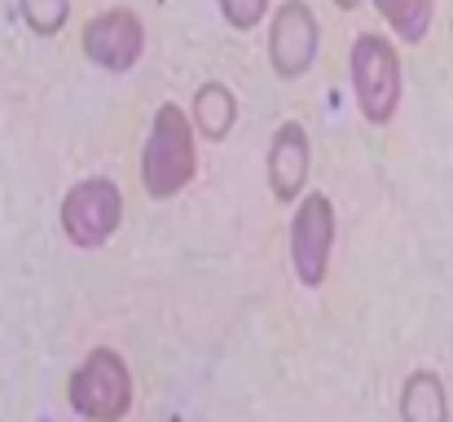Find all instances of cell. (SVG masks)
Here are the masks:
<instances>
[{
	"label": "cell",
	"mask_w": 453,
	"mask_h": 422,
	"mask_svg": "<svg viewBox=\"0 0 453 422\" xmlns=\"http://www.w3.org/2000/svg\"><path fill=\"white\" fill-rule=\"evenodd\" d=\"M194 115H185L176 102H163L150 119V133L142 145V189L154 203H167L189 189L198 172V141Z\"/></svg>",
	"instance_id": "6da1fadb"
},
{
	"label": "cell",
	"mask_w": 453,
	"mask_h": 422,
	"mask_svg": "<svg viewBox=\"0 0 453 422\" xmlns=\"http://www.w3.org/2000/svg\"><path fill=\"white\" fill-rule=\"evenodd\" d=\"M348 80H352L361 119L374 128H388L396 119L401 93H405V66H401L396 44L379 31H361L348 49Z\"/></svg>",
	"instance_id": "7a4b0ae2"
},
{
	"label": "cell",
	"mask_w": 453,
	"mask_h": 422,
	"mask_svg": "<svg viewBox=\"0 0 453 422\" xmlns=\"http://www.w3.org/2000/svg\"><path fill=\"white\" fill-rule=\"evenodd\" d=\"M66 401L84 422H124L133 410V370L124 352L115 348H93L66 383Z\"/></svg>",
	"instance_id": "3957f363"
},
{
	"label": "cell",
	"mask_w": 453,
	"mask_h": 422,
	"mask_svg": "<svg viewBox=\"0 0 453 422\" xmlns=\"http://www.w3.org/2000/svg\"><path fill=\"white\" fill-rule=\"evenodd\" d=\"M58 220H62V234H66L71 247L97 251V247H106V242L119 234V225H124V189H119L111 176H80V180L66 189Z\"/></svg>",
	"instance_id": "277c9868"
},
{
	"label": "cell",
	"mask_w": 453,
	"mask_h": 422,
	"mask_svg": "<svg viewBox=\"0 0 453 422\" xmlns=\"http://www.w3.org/2000/svg\"><path fill=\"white\" fill-rule=\"evenodd\" d=\"M334 238H339V216H334L330 194H303L291 216V269H296L300 286L317 290L330 278Z\"/></svg>",
	"instance_id": "5b68a950"
},
{
	"label": "cell",
	"mask_w": 453,
	"mask_h": 422,
	"mask_svg": "<svg viewBox=\"0 0 453 422\" xmlns=\"http://www.w3.org/2000/svg\"><path fill=\"white\" fill-rule=\"evenodd\" d=\"M80 49L84 58L106 71V75H128L142 58H146V22L137 9L128 4H115V9H102L84 22L80 31Z\"/></svg>",
	"instance_id": "8992f818"
},
{
	"label": "cell",
	"mask_w": 453,
	"mask_h": 422,
	"mask_svg": "<svg viewBox=\"0 0 453 422\" xmlns=\"http://www.w3.org/2000/svg\"><path fill=\"white\" fill-rule=\"evenodd\" d=\"M321 49V27L308 0H282L273 22H269V66L278 80H303L317 62Z\"/></svg>",
	"instance_id": "52a82bcc"
},
{
	"label": "cell",
	"mask_w": 453,
	"mask_h": 422,
	"mask_svg": "<svg viewBox=\"0 0 453 422\" xmlns=\"http://www.w3.org/2000/svg\"><path fill=\"white\" fill-rule=\"evenodd\" d=\"M308 167H312V141L308 128L300 119H282L278 133L269 141V158H265V172H269V189L278 203H296L308 185Z\"/></svg>",
	"instance_id": "ba28073f"
},
{
	"label": "cell",
	"mask_w": 453,
	"mask_h": 422,
	"mask_svg": "<svg viewBox=\"0 0 453 422\" xmlns=\"http://www.w3.org/2000/svg\"><path fill=\"white\" fill-rule=\"evenodd\" d=\"M401 422H449V392L436 370H410L396 392Z\"/></svg>",
	"instance_id": "9c48e42d"
},
{
	"label": "cell",
	"mask_w": 453,
	"mask_h": 422,
	"mask_svg": "<svg viewBox=\"0 0 453 422\" xmlns=\"http://www.w3.org/2000/svg\"><path fill=\"white\" fill-rule=\"evenodd\" d=\"M189 115H194V128L207 141H225L238 124V97L225 80H207L194 88V102H189Z\"/></svg>",
	"instance_id": "30bf717a"
},
{
	"label": "cell",
	"mask_w": 453,
	"mask_h": 422,
	"mask_svg": "<svg viewBox=\"0 0 453 422\" xmlns=\"http://www.w3.org/2000/svg\"><path fill=\"white\" fill-rule=\"evenodd\" d=\"M374 9L396 31L401 44H423L436 18V0H374Z\"/></svg>",
	"instance_id": "8fae6325"
},
{
	"label": "cell",
	"mask_w": 453,
	"mask_h": 422,
	"mask_svg": "<svg viewBox=\"0 0 453 422\" xmlns=\"http://www.w3.org/2000/svg\"><path fill=\"white\" fill-rule=\"evenodd\" d=\"M18 13H22V22H27L31 35L49 40V35H58V31L66 27L71 0H18Z\"/></svg>",
	"instance_id": "7c38bea8"
},
{
	"label": "cell",
	"mask_w": 453,
	"mask_h": 422,
	"mask_svg": "<svg viewBox=\"0 0 453 422\" xmlns=\"http://www.w3.org/2000/svg\"><path fill=\"white\" fill-rule=\"evenodd\" d=\"M216 4H220V18L234 31H256L269 13V0H216Z\"/></svg>",
	"instance_id": "4fadbf2b"
},
{
	"label": "cell",
	"mask_w": 453,
	"mask_h": 422,
	"mask_svg": "<svg viewBox=\"0 0 453 422\" xmlns=\"http://www.w3.org/2000/svg\"><path fill=\"white\" fill-rule=\"evenodd\" d=\"M334 4H339V9H357L361 0H334Z\"/></svg>",
	"instance_id": "5bb4252c"
}]
</instances>
